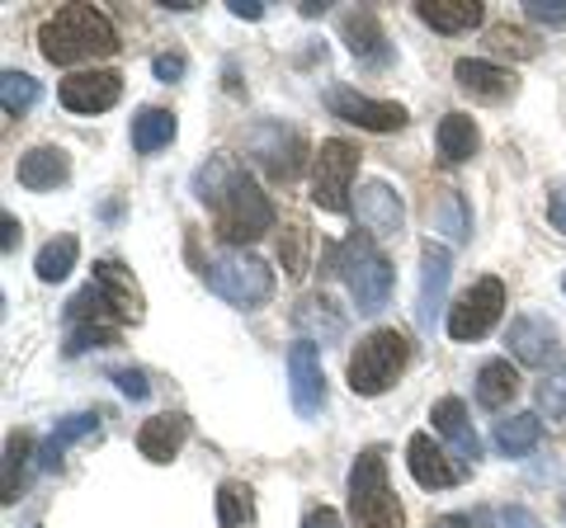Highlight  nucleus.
Here are the masks:
<instances>
[{
  "label": "nucleus",
  "instance_id": "nucleus-2",
  "mask_svg": "<svg viewBox=\"0 0 566 528\" xmlns=\"http://www.w3.org/2000/svg\"><path fill=\"white\" fill-rule=\"evenodd\" d=\"M39 52L52 66H76L95 57H114L118 29L95 6H62L39 24Z\"/></svg>",
  "mask_w": 566,
  "mask_h": 528
},
{
  "label": "nucleus",
  "instance_id": "nucleus-10",
  "mask_svg": "<svg viewBox=\"0 0 566 528\" xmlns=\"http://www.w3.org/2000/svg\"><path fill=\"white\" fill-rule=\"evenodd\" d=\"M505 311V284L501 278H476V284L449 307V336L453 340H482Z\"/></svg>",
  "mask_w": 566,
  "mask_h": 528
},
{
  "label": "nucleus",
  "instance_id": "nucleus-38",
  "mask_svg": "<svg viewBox=\"0 0 566 528\" xmlns=\"http://www.w3.org/2000/svg\"><path fill=\"white\" fill-rule=\"evenodd\" d=\"M486 43L491 52H510V57H534V43H528V33L524 29H510V24H495L486 33Z\"/></svg>",
  "mask_w": 566,
  "mask_h": 528
},
{
  "label": "nucleus",
  "instance_id": "nucleus-28",
  "mask_svg": "<svg viewBox=\"0 0 566 528\" xmlns=\"http://www.w3.org/2000/svg\"><path fill=\"white\" fill-rule=\"evenodd\" d=\"M434 142H439V156H444L449 166H458V161H472V156H476V147H482V133H476V123L468 114H444Z\"/></svg>",
  "mask_w": 566,
  "mask_h": 528
},
{
  "label": "nucleus",
  "instance_id": "nucleus-8",
  "mask_svg": "<svg viewBox=\"0 0 566 528\" xmlns=\"http://www.w3.org/2000/svg\"><path fill=\"white\" fill-rule=\"evenodd\" d=\"M359 147L345 142V137H326L322 151L312 156V203L322 208V213H349V184L354 175H359Z\"/></svg>",
  "mask_w": 566,
  "mask_h": 528
},
{
  "label": "nucleus",
  "instance_id": "nucleus-42",
  "mask_svg": "<svg viewBox=\"0 0 566 528\" xmlns=\"http://www.w3.org/2000/svg\"><path fill=\"white\" fill-rule=\"evenodd\" d=\"M185 66H189V62L180 57V52H161V57L151 62V72H156V81H166V85H170V81H180V76H185Z\"/></svg>",
  "mask_w": 566,
  "mask_h": 528
},
{
  "label": "nucleus",
  "instance_id": "nucleus-43",
  "mask_svg": "<svg viewBox=\"0 0 566 528\" xmlns=\"http://www.w3.org/2000/svg\"><path fill=\"white\" fill-rule=\"evenodd\" d=\"M501 528H543V524L528 515L524 505H505V509H501Z\"/></svg>",
  "mask_w": 566,
  "mask_h": 528
},
{
  "label": "nucleus",
  "instance_id": "nucleus-40",
  "mask_svg": "<svg viewBox=\"0 0 566 528\" xmlns=\"http://www.w3.org/2000/svg\"><path fill=\"white\" fill-rule=\"evenodd\" d=\"M114 382H118V392H123V397H133V401H147V392H151V387H147V373H137V368H118Z\"/></svg>",
  "mask_w": 566,
  "mask_h": 528
},
{
  "label": "nucleus",
  "instance_id": "nucleus-16",
  "mask_svg": "<svg viewBox=\"0 0 566 528\" xmlns=\"http://www.w3.org/2000/svg\"><path fill=\"white\" fill-rule=\"evenodd\" d=\"M449 278H453V260H449V251H439V245L430 241L420 251V293H416V321H420V330H434V316H439V307H444Z\"/></svg>",
  "mask_w": 566,
  "mask_h": 528
},
{
  "label": "nucleus",
  "instance_id": "nucleus-5",
  "mask_svg": "<svg viewBox=\"0 0 566 528\" xmlns=\"http://www.w3.org/2000/svg\"><path fill=\"white\" fill-rule=\"evenodd\" d=\"M349 519L354 528H401V500L387 486V457L382 448H364L349 467Z\"/></svg>",
  "mask_w": 566,
  "mask_h": 528
},
{
  "label": "nucleus",
  "instance_id": "nucleus-22",
  "mask_svg": "<svg viewBox=\"0 0 566 528\" xmlns=\"http://www.w3.org/2000/svg\"><path fill=\"white\" fill-rule=\"evenodd\" d=\"M505 345H510V355H515L520 363H547L553 359V349H557V326L547 321V316H515L510 321V336H505Z\"/></svg>",
  "mask_w": 566,
  "mask_h": 528
},
{
  "label": "nucleus",
  "instance_id": "nucleus-36",
  "mask_svg": "<svg viewBox=\"0 0 566 528\" xmlns=\"http://www.w3.org/2000/svg\"><path fill=\"white\" fill-rule=\"evenodd\" d=\"M109 345H118V330H109V326H71L66 330V355L71 359L85 355V349H109Z\"/></svg>",
  "mask_w": 566,
  "mask_h": 528
},
{
  "label": "nucleus",
  "instance_id": "nucleus-33",
  "mask_svg": "<svg viewBox=\"0 0 566 528\" xmlns=\"http://www.w3.org/2000/svg\"><path fill=\"white\" fill-rule=\"evenodd\" d=\"M39 99H43V85L33 81L29 72H6L0 76V104H6L10 118H24Z\"/></svg>",
  "mask_w": 566,
  "mask_h": 528
},
{
  "label": "nucleus",
  "instance_id": "nucleus-45",
  "mask_svg": "<svg viewBox=\"0 0 566 528\" xmlns=\"http://www.w3.org/2000/svg\"><path fill=\"white\" fill-rule=\"evenodd\" d=\"M303 528H345V524H340V515H335V509L322 505V509H312V515L303 519Z\"/></svg>",
  "mask_w": 566,
  "mask_h": 528
},
{
  "label": "nucleus",
  "instance_id": "nucleus-9",
  "mask_svg": "<svg viewBox=\"0 0 566 528\" xmlns=\"http://www.w3.org/2000/svg\"><path fill=\"white\" fill-rule=\"evenodd\" d=\"M245 147H251V156L260 161V170L270 175V180L289 184L297 180V170H303L307 161V142L297 128H283V123H255L251 137H245Z\"/></svg>",
  "mask_w": 566,
  "mask_h": 528
},
{
  "label": "nucleus",
  "instance_id": "nucleus-48",
  "mask_svg": "<svg viewBox=\"0 0 566 528\" xmlns=\"http://www.w3.org/2000/svg\"><path fill=\"white\" fill-rule=\"evenodd\" d=\"M562 524H566V496H562Z\"/></svg>",
  "mask_w": 566,
  "mask_h": 528
},
{
  "label": "nucleus",
  "instance_id": "nucleus-20",
  "mask_svg": "<svg viewBox=\"0 0 566 528\" xmlns=\"http://www.w3.org/2000/svg\"><path fill=\"white\" fill-rule=\"evenodd\" d=\"M424 226L434 236H444L449 245H463L472 236V213H468V199L458 189H434L430 203H424Z\"/></svg>",
  "mask_w": 566,
  "mask_h": 528
},
{
  "label": "nucleus",
  "instance_id": "nucleus-1",
  "mask_svg": "<svg viewBox=\"0 0 566 528\" xmlns=\"http://www.w3.org/2000/svg\"><path fill=\"white\" fill-rule=\"evenodd\" d=\"M193 193L212 208V226L227 245H245V241H260L264 232H274V203L251 175H245L232 156H208L193 175Z\"/></svg>",
  "mask_w": 566,
  "mask_h": 528
},
{
  "label": "nucleus",
  "instance_id": "nucleus-4",
  "mask_svg": "<svg viewBox=\"0 0 566 528\" xmlns=\"http://www.w3.org/2000/svg\"><path fill=\"white\" fill-rule=\"evenodd\" d=\"M326 274L345 278L359 311H382L387 297H392V264H387V255L368 232H354L345 241L326 245Z\"/></svg>",
  "mask_w": 566,
  "mask_h": 528
},
{
  "label": "nucleus",
  "instance_id": "nucleus-37",
  "mask_svg": "<svg viewBox=\"0 0 566 528\" xmlns=\"http://www.w3.org/2000/svg\"><path fill=\"white\" fill-rule=\"evenodd\" d=\"M538 406L553 420H566V368H557V373H547L538 382Z\"/></svg>",
  "mask_w": 566,
  "mask_h": 528
},
{
  "label": "nucleus",
  "instance_id": "nucleus-31",
  "mask_svg": "<svg viewBox=\"0 0 566 528\" xmlns=\"http://www.w3.org/2000/svg\"><path fill=\"white\" fill-rule=\"evenodd\" d=\"M76 255H81V241L76 236H52L43 251H39V260H33V270H39L43 284H62V278L76 270Z\"/></svg>",
  "mask_w": 566,
  "mask_h": 528
},
{
  "label": "nucleus",
  "instance_id": "nucleus-39",
  "mask_svg": "<svg viewBox=\"0 0 566 528\" xmlns=\"http://www.w3.org/2000/svg\"><path fill=\"white\" fill-rule=\"evenodd\" d=\"M524 14L543 29H566V0H528Z\"/></svg>",
  "mask_w": 566,
  "mask_h": 528
},
{
  "label": "nucleus",
  "instance_id": "nucleus-34",
  "mask_svg": "<svg viewBox=\"0 0 566 528\" xmlns=\"http://www.w3.org/2000/svg\"><path fill=\"white\" fill-rule=\"evenodd\" d=\"M29 457H33V439H29L24 430L10 434V439H6V505L20 500V477H24Z\"/></svg>",
  "mask_w": 566,
  "mask_h": 528
},
{
  "label": "nucleus",
  "instance_id": "nucleus-46",
  "mask_svg": "<svg viewBox=\"0 0 566 528\" xmlns=\"http://www.w3.org/2000/svg\"><path fill=\"white\" fill-rule=\"evenodd\" d=\"M0 226H6V236H0V251L10 255V251H14V241H20V222H14V218L6 213V218H0Z\"/></svg>",
  "mask_w": 566,
  "mask_h": 528
},
{
  "label": "nucleus",
  "instance_id": "nucleus-6",
  "mask_svg": "<svg viewBox=\"0 0 566 528\" xmlns=\"http://www.w3.org/2000/svg\"><path fill=\"white\" fill-rule=\"evenodd\" d=\"M406 363H411V340H406V330L382 326L368 340H359V349L349 355V387L359 397H382L387 387L406 373Z\"/></svg>",
  "mask_w": 566,
  "mask_h": 528
},
{
  "label": "nucleus",
  "instance_id": "nucleus-15",
  "mask_svg": "<svg viewBox=\"0 0 566 528\" xmlns=\"http://www.w3.org/2000/svg\"><path fill=\"white\" fill-rule=\"evenodd\" d=\"M354 218H359V226L368 236H397L401 232V199H397V189L392 184H382V180H368L359 184V193H354Z\"/></svg>",
  "mask_w": 566,
  "mask_h": 528
},
{
  "label": "nucleus",
  "instance_id": "nucleus-3",
  "mask_svg": "<svg viewBox=\"0 0 566 528\" xmlns=\"http://www.w3.org/2000/svg\"><path fill=\"white\" fill-rule=\"evenodd\" d=\"M142 321V293L118 260H95V278L66 303V326H128Z\"/></svg>",
  "mask_w": 566,
  "mask_h": 528
},
{
  "label": "nucleus",
  "instance_id": "nucleus-11",
  "mask_svg": "<svg viewBox=\"0 0 566 528\" xmlns=\"http://www.w3.org/2000/svg\"><path fill=\"white\" fill-rule=\"evenodd\" d=\"M326 109L340 123L364 128V133H397V128H406V109H401V104L368 99L359 91H349V85H331V91H326Z\"/></svg>",
  "mask_w": 566,
  "mask_h": 528
},
{
  "label": "nucleus",
  "instance_id": "nucleus-14",
  "mask_svg": "<svg viewBox=\"0 0 566 528\" xmlns=\"http://www.w3.org/2000/svg\"><path fill=\"white\" fill-rule=\"evenodd\" d=\"M123 95V76L109 72V66H99V72H76L62 81V104L71 114H104L114 109Z\"/></svg>",
  "mask_w": 566,
  "mask_h": 528
},
{
  "label": "nucleus",
  "instance_id": "nucleus-12",
  "mask_svg": "<svg viewBox=\"0 0 566 528\" xmlns=\"http://www.w3.org/2000/svg\"><path fill=\"white\" fill-rule=\"evenodd\" d=\"M289 397H293V411L303 420H316L326 411V373H322V355L316 345L297 340L289 349Z\"/></svg>",
  "mask_w": 566,
  "mask_h": 528
},
{
  "label": "nucleus",
  "instance_id": "nucleus-35",
  "mask_svg": "<svg viewBox=\"0 0 566 528\" xmlns=\"http://www.w3.org/2000/svg\"><path fill=\"white\" fill-rule=\"evenodd\" d=\"M279 260H283V274H289V278L307 274V226H303V222H289V226H283Z\"/></svg>",
  "mask_w": 566,
  "mask_h": 528
},
{
  "label": "nucleus",
  "instance_id": "nucleus-29",
  "mask_svg": "<svg viewBox=\"0 0 566 528\" xmlns=\"http://www.w3.org/2000/svg\"><path fill=\"white\" fill-rule=\"evenodd\" d=\"M175 114L170 109H156V104H147V109H137V118H133V151L137 156H151V151H161V147H170L175 142Z\"/></svg>",
  "mask_w": 566,
  "mask_h": 528
},
{
  "label": "nucleus",
  "instance_id": "nucleus-7",
  "mask_svg": "<svg viewBox=\"0 0 566 528\" xmlns=\"http://www.w3.org/2000/svg\"><path fill=\"white\" fill-rule=\"evenodd\" d=\"M203 278H208V288L222 297V303H232V307H245V311H255L264 307L274 297V270L264 260L255 255H245V251H222V255H212L203 264Z\"/></svg>",
  "mask_w": 566,
  "mask_h": 528
},
{
  "label": "nucleus",
  "instance_id": "nucleus-23",
  "mask_svg": "<svg viewBox=\"0 0 566 528\" xmlns=\"http://www.w3.org/2000/svg\"><path fill=\"white\" fill-rule=\"evenodd\" d=\"M340 29H345L349 52L364 66H387V62H392V47H387V33H382L374 10H349L345 20H340Z\"/></svg>",
  "mask_w": 566,
  "mask_h": 528
},
{
  "label": "nucleus",
  "instance_id": "nucleus-44",
  "mask_svg": "<svg viewBox=\"0 0 566 528\" xmlns=\"http://www.w3.org/2000/svg\"><path fill=\"white\" fill-rule=\"evenodd\" d=\"M547 222L557 226V232L566 236V184L553 189V199H547Z\"/></svg>",
  "mask_w": 566,
  "mask_h": 528
},
{
  "label": "nucleus",
  "instance_id": "nucleus-26",
  "mask_svg": "<svg viewBox=\"0 0 566 528\" xmlns=\"http://www.w3.org/2000/svg\"><path fill=\"white\" fill-rule=\"evenodd\" d=\"M416 14L434 33H472L482 24V6L476 0H424V6H416Z\"/></svg>",
  "mask_w": 566,
  "mask_h": 528
},
{
  "label": "nucleus",
  "instance_id": "nucleus-25",
  "mask_svg": "<svg viewBox=\"0 0 566 528\" xmlns=\"http://www.w3.org/2000/svg\"><path fill=\"white\" fill-rule=\"evenodd\" d=\"M515 397H520V368L510 359H486L476 368V401L486 411H505Z\"/></svg>",
  "mask_w": 566,
  "mask_h": 528
},
{
  "label": "nucleus",
  "instance_id": "nucleus-41",
  "mask_svg": "<svg viewBox=\"0 0 566 528\" xmlns=\"http://www.w3.org/2000/svg\"><path fill=\"white\" fill-rule=\"evenodd\" d=\"M430 528H491V515L486 509H472V515H439V519H430Z\"/></svg>",
  "mask_w": 566,
  "mask_h": 528
},
{
  "label": "nucleus",
  "instance_id": "nucleus-17",
  "mask_svg": "<svg viewBox=\"0 0 566 528\" xmlns=\"http://www.w3.org/2000/svg\"><path fill=\"white\" fill-rule=\"evenodd\" d=\"M293 330L307 345H340L349 321L326 293H307V297H297V307H293Z\"/></svg>",
  "mask_w": 566,
  "mask_h": 528
},
{
  "label": "nucleus",
  "instance_id": "nucleus-19",
  "mask_svg": "<svg viewBox=\"0 0 566 528\" xmlns=\"http://www.w3.org/2000/svg\"><path fill=\"white\" fill-rule=\"evenodd\" d=\"M453 76H458V91L482 99V104H501V99L515 95V72H505V66H495V62H482V57H463L453 66Z\"/></svg>",
  "mask_w": 566,
  "mask_h": 528
},
{
  "label": "nucleus",
  "instance_id": "nucleus-21",
  "mask_svg": "<svg viewBox=\"0 0 566 528\" xmlns=\"http://www.w3.org/2000/svg\"><path fill=\"white\" fill-rule=\"evenodd\" d=\"M14 180L33 193H48L71 180V156L62 147H29L20 156V166H14Z\"/></svg>",
  "mask_w": 566,
  "mask_h": 528
},
{
  "label": "nucleus",
  "instance_id": "nucleus-13",
  "mask_svg": "<svg viewBox=\"0 0 566 528\" xmlns=\"http://www.w3.org/2000/svg\"><path fill=\"white\" fill-rule=\"evenodd\" d=\"M406 467H411L416 486H424V490H449V486H463V477H468V463H453L430 434L406 439Z\"/></svg>",
  "mask_w": 566,
  "mask_h": 528
},
{
  "label": "nucleus",
  "instance_id": "nucleus-30",
  "mask_svg": "<svg viewBox=\"0 0 566 528\" xmlns=\"http://www.w3.org/2000/svg\"><path fill=\"white\" fill-rule=\"evenodd\" d=\"M538 439H543V420L538 415H510V420L495 425L491 444H495V453H505V457H524L528 448H538Z\"/></svg>",
  "mask_w": 566,
  "mask_h": 528
},
{
  "label": "nucleus",
  "instance_id": "nucleus-32",
  "mask_svg": "<svg viewBox=\"0 0 566 528\" xmlns=\"http://www.w3.org/2000/svg\"><path fill=\"white\" fill-rule=\"evenodd\" d=\"M255 519V490L245 482H222L218 486V524L222 528H245Z\"/></svg>",
  "mask_w": 566,
  "mask_h": 528
},
{
  "label": "nucleus",
  "instance_id": "nucleus-18",
  "mask_svg": "<svg viewBox=\"0 0 566 528\" xmlns=\"http://www.w3.org/2000/svg\"><path fill=\"white\" fill-rule=\"evenodd\" d=\"M185 439H189V415L166 411V415H151L147 425L137 430V453L147 457V463H175Z\"/></svg>",
  "mask_w": 566,
  "mask_h": 528
},
{
  "label": "nucleus",
  "instance_id": "nucleus-49",
  "mask_svg": "<svg viewBox=\"0 0 566 528\" xmlns=\"http://www.w3.org/2000/svg\"><path fill=\"white\" fill-rule=\"evenodd\" d=\"M562 293H566V278H562Z\"/></svg>",
  "mask_w": 566,
  "mask_h": 528
},
{
  "label": "nucleus",
  "instance_id": "nucleus-47",
  "mask_svg": "<svg viewBox=\"0 0 566 528\" xmlns=\"http://www.w3.org/2000/svg\"><path fill=\"white\" fill-rule=\"evenodd\" d=\"M232 14L237 20H260L264 6H255V0H232Z\"/></svg>",
  "mask_w": 566,
  "mask_h": 528
},
{
  "label": "nucleus",
  "instance_id": "nucleus-27",
  "mask_svg": "<svg viewBox=\"0 0 566 528\" xmlns=\"http://www.w3.org/2000/svg\"><path fill=\"white\" fill-rule=\"evenodd\" d=\"M91 434H99V415H95V411L66 415L62 425L48 434V444L39 448V463H43L48 472H57V467H62V453H66L71 444H81V439H91Z\"/></svg>",
  "mask_w": 566,
  "mask_h": 528
},
{
  "label": "nucleus",
  "instance_id": "nucleus-24",
  "mask_svg": "<svg viewBox=\"0 0 566 528\" xmlns=\"http://www.w3.org/2000/svg\"><path fill=\"white\" fill-rule=\"evenodd\" d=\"M430 420H434V430L444 434L449 444L458 448V457H463V463H476V457H482V439H476L472 420H468V406H463V401H458V397H444V401H434Z\"/></svg>",
  "mask_w": 566,
  "mask_h": 528
}]
</instances>
